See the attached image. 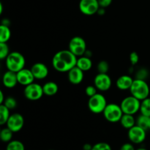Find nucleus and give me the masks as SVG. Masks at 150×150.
Listing matches in <instances>:
<instances>
[{
	"label": "nucleus",
	"instance_id": "ea45409f",
	"mask_svg": "<svg viewBox=\"0 0 150 150\" xmlns=\"http://www.w3.org/2000/svg\"><path fill=\"white\" fill-rule=\"evenodd\" d=\"M83 56H86V57H89V58H91V57H92V51H89V50H86V52H85L84 55H83Z\"/></svg>",
	"mask_w": 150,
	"mask_h": 150
},
{
	"label": "nucleus",
	"instance_id": "7c9ffc66",
	"mask_svg": "<svg viewBox=\"0 0 150 150\" xmlns=\"http://www.w3.org/2000/svg\"><path fill=\"white\" fill-rule=\"evenodd\" d=\"M92 150H112V148L106 142H98L93 145Z\"/></svg>",
	"mask_w": 150,
	"mask_h": 150
},
{
	"label": "nucleus",
	"instance_id": "1a4fd4ad",
	"mask_svg": "<svg viewBox=\"0 0 150 150\" xmlns=\"http://www.w3.org/2000/svg\"><path fill=\"white\" fill-rule=\"evenodd\" d=\"M127 137L130 142L133 144H140L146 139V130L136 125L128 130Z\"/></svg>",
	"mask_w": 150,
	"mask_h": 150
},
{
	"label": "nucleus",
	"instance_id": "c85d7f7f",
	"mask_svg": "<svg viewBox=\"0 0 150 150\" xmlns=\"http://www.w3.org/2000/svg\"><path fill=\"white\" fill-rule=\"evenodd\" d=\"M97 70L99 73H108V70H109V64H108V62L105 61V60L99 62L97 65Z\"/></svg>",
	"mask_w": 150,
	"mask_h": 150
},
{
	"label": "nucleus",
	"instance_id": "c756f323",
	"mask_svg": "<svg viewBox=\"0 0 150 150\" xmlns=\"http://www.w3.org/2000/svg\"><path fill=\"white\" fill-rule=\"evenodd\" d=\"M149 70L146 68H140L136 73V79H141V80H145L147 79L148 76H149Z\"/></svg>",
	"mask_w": 150,
	"mask_h": 150
},
{
	"label": "nucleus",
	"instance_id": "20e7f679",
	"mask_svg": "<svg viewBox=\"0 0 150 150\" xmlns=\"http://www.w3.org/2000/svg\"><path fill=\"white\" fill-rule=\"evenodd\" d=\"M87 104L88 108L91 112L98 114H103L108 103H107L106 98L103 95L100 93H97L89 98Z\"/></svg>",
	"mask_w": 150,
	"mask_h": 150
},
{
	"label": "nucleus",
	"instance_id": "423d86ee",
	"mask_svg": "<svg viewBox=\"0 0 150 150\" xmlns=\"http://www.w3.org/2000/svg\"><path fill=\"white\" fill-rule=\"evenodd\" d=\"M122 110L124 114L135 115L140 111L141 100L133 95L125 97L120 103Z\"/></svg>",
	"mask_w": 150,
	"mask_h": 150
},
{
	"label": "nucleus",
	"instance_id": "4c0bfd02",
	"mask_svg": "<svg viewBox=\"0 0 150 150\" xmlns=\"http://www.w3.org/2000/svg\"><path fill=\"white\" fill-rule=\"evenodd\" d=\"M4 100H5V98H4L3 92L2 91H0V105H1V104L4 103Z\"/></svg>",
	"mask_w": 150,
	"mask_h": 150
},
{
	"label": "nucleus",
	"instance_id": "c03bdc74",
	"mask_svg": "<svg viewBox=\"0 0 150 150\" xmlns=\"http://www.w3.org/2000/svg\"><path fill=\"white\" fill-rule=\"evenodd\" d=\"M48 150H54V149H48Z\"/></svg>",
	"mask_w": 150,
	"mask_h": 150
},
{
	"label": "nucleus",
	"instance_id": "a878e982",
	"mask_svg": "<svg viewBox=\"0 0 150 150\" xmlns=\"http://www.w3.org/2000/svg\"><path fill=\"white\" fill-rule=\"evenodd\" d=\"M10 53V48L7 42H0V59H5Z\"/></svg>",
	"mask_w": 150,
	"mask_h": 150
},
{
	"label": "nucleus",
	"instance_id": "dca6fc26",
	"mask_svg": "<svg viewBox=\"0 0 150 150\" xmlns=\"http://www.w3.org/2000/svg\"><path fill=\"white\" fill-rule=\"evenodd\" d=\"M2 83L7 89H13L18 83L17 73L7 70L2 76Z\"/></svg>",
	"mask_w": 150,
	"mask_h": 150
},
{
	"label": "nucleus",
	"instance_id": "9d476101",
	"mask_svg": "<svg viewBox=\"0 0 150 150\" xmlns=\"http://www.w3.org/2000/svg\"><path fill=\"white\" fill-rule=\"evenodd\" d=\"M81 13L85 16L97 14L100 8L98 0H80L79 4Z\"/></svg>",
	"mask_w": 150,
	"mask_h": 150
},
{
	"label": "nucleus",
	"instance_id": "72a5a7b5",
	"mask_svg": "<svg viewBox=\"0 0 150 150\" xmlns=\"http://www.w3.org/2000/svg\"><path fill=\"white\" fill-rule=\"evenodd\" d=\"M112 1L113 0H98V3H99V5L100 7L106 8L111 5Z\"/></svg>",
	"mask_w": 150,
	"mask_h": 150
},
{
	"label": "nucleus",
	"instance_id": "9b49d317",
	"mask_svg": "<svg viewBox=\"0 0 150 150\" xmlns=\"http://www.w3.org/2000/svg\"><path fill=\"white\" fill-rule=\"evenodd\" d=\"M112 81L108 73H99L94 79V85L98 90L100 92H106L111 87Z\"/></svg>",
	"mask_w": 150,
	"mask_h": 150
},
{
	"label": "nucleus",
	"instance_id": "412c9836",
	"mask_svg": "<svg viewBox=\"0 0 150 150\" xmlns=\"http://www.w3.org/2000/svg\"><path fill=\"white\" fill-rule=\"evenodd\" d=\"M11 38L10 27L5 25H0V42H7Z\"/></svg>",
	"mask_w": 150,
	"mask_h": 150
},
{
	"label": "nucleus",
	"instance_id": "f257e3e1",
	"mask_svg": "<svg viewBox=\"0 0 150 150\" xmlns=\"http://www.w3.org/2000/svg\"><path fill=\"white\" fill-rule=\"evenodd\" d=\"M78 57L69 49L62 50L54 54L52 59V66L59 73H68L76 66Z\"/></svg>",
	"mask_w": 150,
	"mask_h": 150
},
{
	"label": "nucleus",
	"instance_id": "f03ea898",
	"mask_svg": "<svg viewBox=\"0 0 150 150\" xmlns=\"http://www.w3.org/2000/svg\"><path fill=\"white\" fill-rule=\"evenodd\" d=\"M6 67L8 70L18 73L25 67L26 59L24 56L18 51H13L5 59Z\"/></svg>",
	"mask_w": 150,
	"mask_h": 150
},
{
	"label": "nucleus",
	"instance_id": "bb28decb",
	"mask_svg": "<svg viewBox=\"0 0 150 150\" xmlns=\"http://www.w3.org/2000/svg\"><path fill=\"white\" fill-rule=\"evenodd\" d=\"M148 118H149V117H146V116L140 114V115L138 117V118L136 119V125L142 127V128H144V130H148Z\"/></svg>",
	"mask_w": 150,
	"mask_h": 150
},
{
	"label": "nucleus",
	"instance_id": "473e14b6",
	"mask_svg": "<svg viewBox=\"0 0 150 150\" xmlns=\"http://www.w3.org/2000/svg\"><path fill=\"white\" fill-rule=\"evenodd\" d=\"M130 61L131 63L132 66H134L136 64H137L139 62V56L137 52L136 51H133V52L130 53Z\"/></svg>",
	"mask_w": 150,
	"mask_h": 150
},
{
	"label": "nucleus",
	"instance_id": "2eb2a0df",
	"mask_svg": "<svg viewBox=\"0 0 150 150\" xmlns=\"http://www.w3.org/2000/svg\"><path fill=\"white\" fill-rule=\"evenodd\" d=\"M84 78V72L76 66L67 73V79L71 83L78 85L81 83Z\"/></svg>",
	"mask_w": 150,
	"mask_h": 150
},
{
	"label": "nucleus",
	"instance_id": "37998d69",
	"mask_svg": "<svg viewBox=\"0 0 150 150\" xmlns=\"http://www.w3.org/2000/svg\"><path fill=\"white\" fill-rule=\"evenodd\" d=\"M136 150H148L146 149H145V148H139V149H136Z\"/></svg>",
	"mask_w": 150,
	"mask_h": 150
},
{
	"label": "nucleus",
	"instance_id": "f8f14e48",
	"mask_svg": "<svg viewBox=\"0 0 150 150\" xmlns=\"http://www.w3.org/2000/svg\"><path fill=\"white\" fill-rule=\"evenodd\" d=\"M6 125L13 133H18L21 131L24 126V118L19 113L10 114Z\"/></svg>",
	"mask_w": 150,
	"mask_h": 150
},
{
	"label": "nucleus",
	"instance_id": "ddd939ff",
	"mask_svg": "<svg viewBox=\"0 0 150 150\" xmlns=\"http://www.w3.org/2000/svg\"><path fill=\"white\" fill-rule=\"evenodd\" d=\"M31 71L34 75L35 79L38 80H42L45 79L49 73V70L48 67L44 63L37 62L34 64L31 67Z\"/></svg>",
	"mask_w": 150,
	"mask_h": 150
},
{
	"label": "nucleus",
	"instance_id": "393cba45",
	"mask_svg": "<svg viewBox=\"0 0 150 150\" xmlns=\"http://www.w3.org/2000/svg\"><path fill=\"white\" fill-rule=\"evenodd\" d=\"M5 150H25V146L21 141L12 140L7 143Z\"/></svg>",
	"mask_w": 150,
	"mask_h": 150
},
{
	"label": "nucleus",
	"instance_id": "7ed1b4c3",
	"mask_svg": "<svg viewBox=\"0 0 150 150\" xmlns=\"http://www.w3.org/2000/svg\"><path fill=\"white\" fill-rule=\"evenodd\" d=\"M130 92L131 95L142 101L149 98L150 88L147 82L145 80L135 79L130 89Z\"/></svg>",
	"mask_w": 150,
	"mask_h": 150
},
{
	"label": "nucleus",
	"instance_id": "f704fd0d",
	"mask_svg": "<svg viewBox=\"0 0 150 150\" xmlns=\"http://www.w3.org/2000/svg\"><path fill=\"white\" fill-rule=\"evenodd\" d=\"M120 150H136V149H135L133 144L130 142V143H125L122 145Z\"/></svg>",
	"mask_w": 150,
	"mask_h": 150
},
{
	"label": "nucleus",
	"instance_id": "f3484780",
	"mask_svg": "<svg viewBox=\"0 0 150 150\" xmlns=\"http://www.w3.org/2000/svg\"><path fill=\"white\" fill-rule=\"evenodd\" d=\"M134 79L129 75H122L117 79L116 86L120 90H130Z\"/></svg>",
	"mask_w": 150,
	"mask_h": 150
},
{
	"label": "nucleus",
	"instance_id": "a211bd4d",
	"mask_svg": "<svg viewBox=\"0 0 150 150\" xmlns=\"http://www.w3.org/2000/svg\"><path fill=\"white\" fill-rule=\"evenodd\" d=\"M76 66L83 72L89 71L92 67V61L89 57L81 56V57H78Z\"/></svg>",
	"mask_w": 150,
	"mask_h": 150
},
{
	"label": "nucleus",
	"instance_id": "79ce46f5",
	"mask_svg": "<svg viewBox=\"0 0 150 150\" xmlns=\"http://www.w3.org/2000/svg\"><path fill=\"white\" fill-rule=\"evenodd\" d=\"M147 127H148V130H150V117H149V118H148Z\"/></svg>",
	"mask_w": 150,
	"mask_h": 150
},
{
	"label": "nucleus",
	"instance_id": "58836bf2",
	"mask_svg": "<svg viewBox=\"0 0 150 150\" xmlns=\"http://www.w3.org/2000/svg\"><path fill=\"white\" fill-rule=\"evenodd\" d=\"M1 24L2 25H5V26H10V21L8 20L7 18H4L2 21H1Z\"/></svg>",
	"mask_w": 150,
	"mask_h": 150
},
{
	"label": "nucleus",
	"instance_id": "cd10ccee",
	"mask_svg": "<svg viewBox=\"0 0 150 150\" xmlns=\"http://www.w3.org/2000/svg\"><path fill=\"white\" fill-rule=\"evenodd\" d=\"M3 105H5L10 110H12L14 109V108H16L17 107L18 103L17 100L13 97H7L4 100V102L3 103Z\"/></svg>",
	"mask_w": 150,
	"mask_h": 150
},
{
	"label": "nucleus",
	"instance_id": "aec40b11",
	"mask_svg": "<svg viewBox=\"0 0 150 150\" xmlns=\"http://www.w3.org/2000/svg\"><path fill=\"white\" fill-rule=\"evenodd\" d=\"M44 95L47 96H54L58 92L59 86L54 81H48L42 86Z\"/></svg>",
	"mask_w": 150,
	"mask_h": 150
},
{
	"label": "nucleus",
	"instance_id": "c9c22d12",
	"mask_svg": "<svg viewBox=\"0 0 150 150\" xmlns=\"http://www.w3.org/2000/svg\"><path fill=\"white\" fill-rule=\"evenodd\" d=\"M105 8H103V7H100L99 10H98V13H97V14L100 15V16H103V15H105Z\"/></svg>",
	"mask_w": 150,
	"mask_h": 150
},
{
	"label": "nucleus",
	"instance_id": "6e6552de",
	"mask_svg": "<svg viewBox=\"0 0 150 150\" xmlns=\"http://www.w3.org/2000/svg\"><path fill=\"white\" fill-rule=\"evenodd\" d=\"M68 49L77 57L83 56L87 50L86 41L81 37H73L69 42Z\"/></svg>",
	"mask_w": 150,
	"mask_h": 150
},
{
	"label": "nucleus",
	"instance_id": "5701e85b",
	"mask_svg": "<svg viewBox=\"0 0 150 150\" xmlns=\"http://www.w3.org/2000/svg\"><path fill=\"white\" fill-rule=\"evenodd\" d=\"M10 110L4 105L3 104L0 105V125H4L7 124V120L10 116Z\"/></svg>",
	"mask_w": 150,
	"mask_h": 150
},
{
	"label": "nucleus",
	"instance_id": "0eeeda50",
	"mask_svg": "<svg viewBox=\"0 0 150 150\" xmlns=\"http://www.w3.org/2000/svg\"><path fill=\"white\" fill-rule=\"evenodd\" d=\"M23 95L25 98L29 100H39L44 95L42 86L39 83L33 82L25 86L23 89Z\"/></svg>",
	"mask_w": 150,
	"mask_h": 150
},
{
	"label": "nucleus",
	"instance_id": "b1692460",
	"mask_svg": "<svg viewBox=\"0 0 150 150\" xmlns=\"http://www.w3.org/2000/svg\"><path fill=\"white\" fill-rule=\"evenodd\" d=\"M139 111L142 115L150 117V98H147L141 101L140 111Z\"/></svg>",
	"mask_w": 150,
	"mask_h": 150
},
{
	"label": "nucleus",
	"instance_id": "4468645a",
	"mask_svg": "<svg viewBox=\"0 0 150 150\" xmlns=\"http://www.w3.org/2000/svg\"><path fill=\"white\" fill-rule=\"evenodd\" d=\"M17 78L18 83L24 86L33 83L35 79L33 73L31 71V69H27L25 67L18 72Z\"/></svg>",
	"mask_w": 150,
	"mask_h": 150
},
{
	"label": "nucleus",
	"instance_id": "a19ab883",
	"mask_svg": "<svg viewBox=\"0 0 150 150\" xmlns=\"http://www.w3.org/2000/svg\"><path fill=\"white\" fill-rule=\"evenodd\" d=\"M2 12H3L2 3H0V14H2Z\"/></svg>",
	"mask_w": 150,
	"mask_h": 150
},
{
	"label": "nucleus",
	"instance_id": "4be33fe9",
	"mask_svg": "<svg viewBox=\"0 0 150 150\" xmlns=\"http://www.w3.org/2000/svg\"><path fill=\"white\" fill-rule=\"evenodd\" d=\"M13 132L7 127H4L0 131V139L4 143H9L13 140Z\"/></svg>",
	"mask_w": 150,
	"mask_h": 150
},
{
	"label": "nucleus",
	"instance_id": "2f4dec72",
	"mask_svg": "<svg viewBox=\"0 0 150 150\" xmlns=\"http://www.w3.org/2000/svg\"><path fill=\"white\" fill-rule=\"evenodd\" d=\"M97 93H98V89H97L95 85H89L85 89V94L89 98L93 96Z\"/></svg>",
	"mask_w": 150,
	"mask_h": 150
},
{
	"label": "nucleus",
	"instance_id": "6ab92c4d",
	"mask_svg": "<svg viewBox=\"0 0 150 150\" xmlns=\"http://www.w3.org/2000/svg\"><path fill=\"white\" fill-rule=\"evenodd\" d=\"M120 122L124 128L129 130L136 125V119L134 117V115L124 114Z\"/></svg>",
	"mask_w": 150,
	"mask_h": 150
},
{
	"label": "nucleus",
	"instance_id": "39448f33",
	"mask_svg": "<svg viewBox=\"0 0 150 150\" xmlns=\"http://www.w3.org/2000/svg\"><path fill=\"white\" fill-rule=\"evenodd\" d=\"M103 117L108 122L111 123L120 122L122 117L124 114L120 105L114 103H108L103 112Z\"/></svg>",
	"mask_w": 150,
	"mask_h": 150
},
{
	"label": "nucleus",
	"instance_id": "e433bc0d",
	"mask_svg": "<svg viewBox=\"0 0 150 150\" xmlns=\"http://www.w3.org/2000/svg\"><path fill=\"white\" fill-rule=\"evenodd\" d=\"M92 145L90 144H85L83 146V150H92Z\"/></svg>",
	"mask_w": 150,
	"mask_h": 150
}]
</instances>
